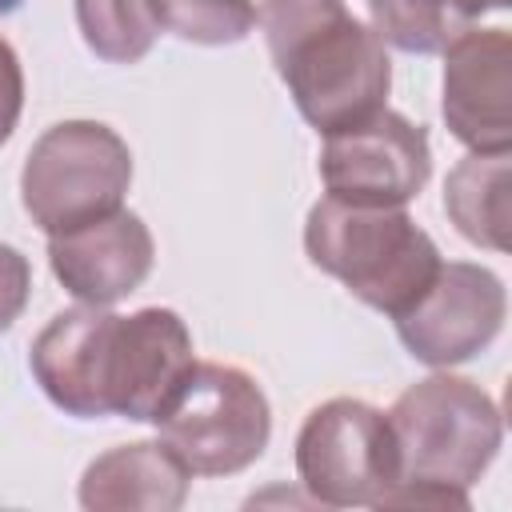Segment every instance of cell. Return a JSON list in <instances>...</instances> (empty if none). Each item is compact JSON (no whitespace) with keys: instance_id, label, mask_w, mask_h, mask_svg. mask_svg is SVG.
I'll return each instance as SVG.
<instances>
[{"instance_id":"6da1fadb","label":"cell","mask_w":512,"mask_h":512,"mask_svg":"<svg viewBox=\"0 0 512 512\" xmlns=\"http://www.w3.org/2000/svg\"><path fill=\"white\" fill-rule=\"evenodd\" d=\"M192 364V332L172 308L120 316L76 304L56 312L28 352L44 396L76 420H156Z\"/></svg>"},{"instance_id":"7a4b0ae2","label":"cell","mask_w":512,"mask_h":512,"mask_svg":"<svg viewBox=\"0 0 512 512\" xmlns=\"http://www.w3.org/2000/svg\"><path fill=\"white\" fill-rule=\"evenodd\" d=\"M256 24L276 76L320 136L384 108L392 60L384 40L344 0H260Z\"/></svg>"},{"instance_id":"3957f363","label":"cell","mask_w":512,"mask_h":512,"mask_svg":"<svg viewBox=\"0 0 512 512\" xmlns=\"http://www.w3.org/2000/svg\"><path fill=\"white\" fill-rule=\"evenodd\" d=\"M396 440V484L380 508H472L468 488L500 452L496 400L468 376L432 372L384 412Z\"/></svg>"},{"instance_id":"277c9868","label":"cell","mask_w":512,"mask_h":512,"mask_svg":"<svg viewBox=\"0 0 512 512\" xmlns=\"http://www.w3.org/2000/svg\"><path fill=\"white\" fill-rule=\"evenodd\" d=\"M304 252L360 304L392 320L424 296L444 260L404 204H360L328 192L308 208Z\"/></svg>"},{"instance_id":"5b68a950","label":"cell","mask_w":512,"mask_h":512,"mask_svg":"<svg viewBox=\"0 0 512 512\" xmlns=\"http://www.w3.org/2000/svg\"><path fill=\"white\" fill-rule=\"evenodd\" d=\"M152 424L156 440L192 476H232L264 456L272 408L244 368L196 360Z\"/></svg>"},{"instance_id":"8992f818","label":"cell","mask_w":512,"mask_h":512,"mask_svg":"<svg viewBox=\"0 0 512 512\" xmlns=\"http://www.w3.org/2000/svg\"><path fill=\"white\" fill-rule=\"evenodd\" d=\"M132 152L100 120H60L32 144L20 172V204L48 236L124 208Z\"/></svg>"},{"instance_id":"52a82bcc","label":"cell","mask_w":512,"mask_h":512,"mask_svg":"<svg viewBox=\"0 0 512 512\" xmlns=\"http://www.w3.org/2000/svg\"><path fill=\"white\" fill-rule=\"evenodd\" d=\"M296 476L316 504L380 508L400 476L388 416L356 396L316 404L296 436Z\"/></svg>"},{"instance_id":"ba28073f","label":"cell","mask_w":512,"mask_h":512,"mask_svg":"<svg viewBox=\"0 0 512 512\" xmlns=\"http://www.w3.org/2000/svg\"><path fill=\"white\" fill-rule=\"evenodd\" d=\"M508 316L504 280L472 260H440L424 296L396 316V336L412 360L452 368L484 352Z\"/></svg>"},{"instance_id":"9c48e42d","label":"cell","mask_w":512,"mask_h":512,"mask_svg":"<svg viewBox=\"0 0 512 512\" xmlns=\"http://www.w3.org/2000/svg\"><path fill=\"white\" fill-rule=\"evenodd\" d=\"M432 172L428 132L388 104L360 124L336 128L320 148V180L328 196L360 204H408Z\"/></svg>"},{"instance_id":"30bf717a","label":"cell","mask_w":512,"mask_h":512,"mask_svg":"<svg viewBox=\"0 0 512 512\" xmlns=\"http://www.w3.org/2000/svg\"><path fill=\"white\" fill-rule=\"evenodd\" d=\"M444 124L468 152L512 148V36L508 28H464L444 48Z\"/></svg>"},{"instance_id":"8fae6325","label":"cell","mask_w":512,"mask_h":512,"mask_svg":"<svg viewBox=\"0 0 512 512\" xmlns=\"http://www.w3.org/2000/svg\"><path fill=\"white\" fill-rule=\"evenodd\" d=\"M152 260H156L152 232L128 208H116L108 216L48 236L52 276L80 304L112 308L116 300L132 296L148 280Z\"/></svg>"},{"instance_id":"7c38bea8","label":"cell","mask_w":512,"mask_h":512,"mask_svg":"<svg viewBox=\"0 0 512 512\" xmlns=\"http://www.w3.org/2000/svg\"><path fill=\"white\" fill-rule=\"evenodd\" d=\"M192 472L160 440H132L100 452L80 476L88 512H176L188 500Z\"/></svg>"},{"instance_id":"4fadbf2b","label":"cell","mask_w":512,"mask_h":512,"mask_svg":"<svg viewBox=\"0 0 512 512\" xmlns=\"http://www.w3.org/2000/svg\"><path fill=\"white\" fill-rule=\"evenodd\" d=\"M512 164L508 152H468L444 180V212L464 240L476 248L508 252L512 204H508Z\"/></svg>"},{"instance_id":"5bb4252c","label":"cell","mask_w":512,"mask_h":512,"mask_svg":"<svg viewBox=\"0 0 512 512\" xmlns=\"http://www.w3.org/2000/svg\"><path fill=\"white\" fill-rule=\"evenodd\" d=\"M84 44L108 64H136L156 44V16L148 0H76Z\"/></svg>"},{"instance_id":"9a60e30c","label":"cell","mask_w":512,"mask_h":512,"mask_svg":"<svg viewBox=\"0 0 512 512\" xmlns=\"http://www.w3.org/2000/svg\"><path fill=\"white\" fill-rule=\"evenodd\" d=\"M372 12V32L412 56L440 52L452 36L464 32L456 12L444 0H368Z\"/></svg>"},{"instance_id":"2e32d148","label":"cell","mask_w":512,"mask_h":512,"mask_svg":"<svg viewBox=\"0 0 512 512\" xmlns=\"http://www.w3.org/2000/svg\"><path fill=\"white\" fill-rule=\"evenodd\" d=\"M164 32L188 44H236L256 28V0H148Z\"/></svg>"},{"instance_id":"e0dca14e","label":"cell","mask_w":512,"mask_h":512,"mask_svg":"<svg viewBox=\"0 0 512 512\" xmlns=\"http://www.w3.org/2000/svg\"><path fill=\"white\" fill-rule=\"evenodd\" d=\"M32 296V268H28V256L12 244H0V332H8L24 304Z\"/></svg>"},{"instance_id":"ac0fdd59","label":"cell","mask_w":512,"mask_h":512,"mask_svg":"<svg viewBox=\"0 0 512 512\" xmlns=\"http://www.w3.org/2000/svg\"><path fill=\"white\" fill-rule=\"evenodd\" d=\"M24 108V72H20V56L16 48L0 36V144L16 132Z\"/></svg>"},{"instance_id":"d6986e66","label":"cell","mask_w":512,"mask_h":512,"mask_svg":"<svg viewBox=\"0 0 512 512\" xmlns=\"http://www.w3.org/2000/svg\"><path fill=\"white\" fill-rule=\"evenodd\" d=\"M452 12H456V20L464 24V28H472L480 16H488V12H504L512 0H444Z\"/></svg>"}]
</instances>
